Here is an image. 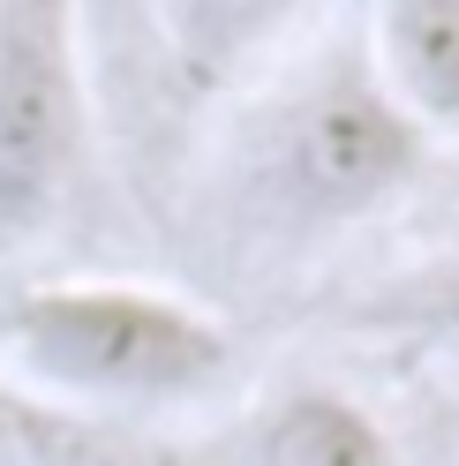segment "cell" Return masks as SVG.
<instances>
[{
	"instance_id": "6da1fadb",
	"label": "cell",
	"mask_w": 459,
	"mask_h": 466,
	"mask_svg": "<svg viewBox=\"0 0 459 466\" xmlns=\"http://www.w3.org/2000/svg\"><path fill=\"white\" fill-rule=\"evenodd\" d=\"M422 173L429 136L384 91L362 38H339L241 113L219 166V203L264 248H317L407 203Z\"/></svg>"
},
{
	"instance_id": "52a82bcc",
	"label": "cell",
	"mask_w": 459,
	"mask_h": 466,
	"mask_svg": "<svg viewBox=\"0 0 459 466\" xmlns=\"http://www.w3.org/2000/svg\"><path fill=\"white\" fill-rule=\"evenodd\" d=\"M91 61L121 83V98L158 83V38H151V0H76Z\"/></svg>"
},
{
	"instance_id": "9c48e42d",
	"label": "cell",
	"mask_w": 459,
	"mask_h": 466,
	"mask_svg": "<svg viewBox=\"0 0 459 466\" xmlns=\"http://www.w3.org/2000/svg\"><path fill=\"white\" fill-rule=\"evenodd\" d=\"M0 466H31V429H23V399L0 376Z\"/></svg>"
},
{
	"instance_id": "3957f363",
	"label": "cell",
	"mask_w": 459,
	"mask_h": 466,
	"mask_svg": "<svg viewBox=\"0 0 459 466\" xmlns=\"http://www.w3.org/2000/svg\"><path fill=\"white\" fill-rule=\"evenodd\" d=\"M98 143L76 0H0V264L68 218Z\"/></svg>"
},
{
	"instance_id": "8992f818",
	"label": "cell",
	"mask_w": 459,
	"mask_h": 466,
	"mask_svg": "<svg viewBox=\"0 0 459 466\" xmlns=\"http://www.w3.org/2000/svg\"><path fill=\"white\" fill-rule=\"evenodd\" d=\"M362 53L422 136H459V0H369Z\"/></svg>"
},
{
	"instance_id": "7a4b0ae2",
	"label": "cell",
	"mask_w": 459,
	"mask_h": 466,
	"mask_svg": "<svg viewBox=\"0 0 459 466\" xmlns=\"http://www.w3.org/2000/svg\"><path fill=\"white\" fill-rule=\"evenodd\" d=\"M234 369V331L204 301L136 279H46L0 301V376L61 406L166 414Z\"/></svg>"
},
{
	"instance_id": "5b68a950",
	"label": "cell",
	"mask_w": 459,
	"mask_h": 466,
	"mask_svg": "<svg viewBox=\"0 0 459 466\" xmlns=\"http://www.w3.org/2000/svg\"><path fill=\"white\" fill-rule=\"evenodd\" d=\"M294 15L301 0H151L158 83H174L181 98H211L264 61Z\"/></svg>"
},
{
	"instance_id": "ba28073f",
	"label": "cell",
	"mask_w": 459,
	"mask_h": 466,
	"mask_svg": "<svg viewBox=\"0 0 459 466\" xmlns=\"http://www.w3.org/2000/svg\"><path fill=\"white\" fill-rule=\"evenodd\" d=\"M369 324H399V331H422L437 346H459V264L392 286L384 301H369Z\"/></svg>"
},
{
	"instance_id": "277c9868",
	"label": "cell",
	"mask_w": 459,
	"mask_h": 466,
	"mask_svg": "<svg viewBox=\"0 0 459 466\" xmlns=\"http://www.w3.org/2000/svg\"><path fill=\"white\" fill-rule=\"evenodd\" d=\"M181 466H407V451L354 391L294 376V384H271L264 399H249Z\"/></svg>"
}]
</instances>
